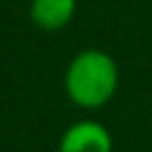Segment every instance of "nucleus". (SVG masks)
<instances>
[{"label":"nucleus","instance_id":"nucleus-1","mask_svg":"<svg viewBox=\"0 0 152 152\" xmlns=\"http://www.w3.org/2000/svg\"><path fill=\"white\" fill-rule=\"evenodd\" d=\"M121 83L119 65L103 49H83L69 61L63 78L65 94L76 107L99 110L114 99Z\"/></svg>","mask_w":152,"mask_h":152},{"label":"nucleus","instance_id":"nucleus-2","mask_svg":"<svg viewBox=\"0 0 152 152\" xmlns=\"http://www.w3.org/2000/svg\"><path fill=\"white\" fill-rule=\"evenodd\" d=\"M114 139L96 119H81L65 128L58 141V152H112Z\"/></svg>","mask_w":152,"mask_h":152},{"label":"nucleus","instance_id":"nucleus-3","mask_svg":"<svg viewBox=\"0 0 152 152\" xmlns=\"http://www.w3.org/2000/svg\"><path fill=\"white\" fill-rule=\"evenodd\" d=\"M76 16V0H31L29 18L43 31H58Z\"/></svg>","mask_w":152,"mask_h":152}]
</instances>
